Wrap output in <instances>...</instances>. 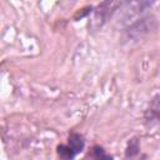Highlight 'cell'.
I'll return each mask as SVG.
<instances>
[{
	"instance_id": "cell-1",
	"label": "cell",
	"mask_w": 160,
	"mask_h": 160,
	"mask_svg": "<svg viewBox=\"0 0 160 160\" xmlns=\"http://www.w3.org/2000/svg\"><path fill=\"white\" fill-rule=\"evenodd\" d=\"M158 0H124L118 10L119 21L124 25H130L145 10L151 8Z\"/></svg>"
},
{
	"instance_id": "cell-2",
	"label": "cell",
	"mask_w": 160,
	"mask_h": 160,
	"mask_svg": "<svg viewBox=\"0 0 160 160\" xmlns=\"http://www.w3.org/2000/svg\"><path fill=\"white\" fill-rule=\"evenodd\" d=\"M158 28V20L154 15H148L145 18L138 19L134 22H131L126 29V36L128 39L139 40L150 32H152Z\"/></svg>"
},
{
	"instance_id": "cell-3",
	"label": "cell",
	"mask_w": 160,
	"mask_h": 160,
	"mask_svg": "<svg viewBox=\"0 0 160 160\" xmlns=\"http://www.w3.org/2000/svg\"><path fill=\"white\" fill-rule=\"evenodd\" d=\"M124 0H104L99 6L94 10V18L91 25L98 29L101 28L109 19H111L121 6Z\"/></svg>"
},
{
	"instance_id": "cell-4",
	"label": "cell",
	"mask_w": 160,
	"mask_h": 160,
	"mask_svg": "<svg viewBox=\"0 0 160 160\" xmlns=\"http://www.w3.org/2000/svg\"><path fill=\"white\" fill-rule=\"evenodd\" d=\"M146 121H160V95L155 96L150 102L146 112H145Z\"/></svg>"
},
{
	"instance_id": "cell-5",
	"label": "cell",
	"mask_w": 160,
	"mask_h": 160,
	"mask_svg": "<svg viewBox=\"0 0 160 160\" xmlns=\"http://www.w3.org/2000/svg\"><path fill=\"white\" fill-rule=\"evenodd\" d=\"M68 145L74 150V152L78 155L79 152H81L85 148V140L84 136L79 132H70L69 138H68Z\"/></svg>"
},
{
	"instance_id": "cell-6",
	"label": "cell",
	"mask_w": 160,
	"mask_h": 160,
	"mask_svg": "<svg viewBox=\"0 0 160 160\" xmlns=\"http://www.w3.org/2000/svg\"><path fill=\"white\" fill-rule=\"evenodd\" d=\"M139 150H140V144H139V140L136 138L129 140L128 145H126V149H125V156L126 158H134L139 154Z\"/></svg>"
},
{
	"instance_id": "cell-7",
	"label": "cell",
	"mask_w": 160,
	"mask_h": 160,
	"mask_svg": "<svg viewBox=\"0 0 160 160\" xmlns=\"http://www.w3.org/2000/svg\"><path fill=\"white\" fill-rule=\"evenodd\" d=\"M56 154H58V156L60 159H74L76 156V154L74 152V150L69 145H64V144L58 145Z\"/></svg>"
},
{
	"instance_id": "cell-8",
	"label": "cell",
	"mask_w": 160,
	"mask_h": 160,
	"mask_svg": "<svg viewBox=\"0 0 160 160\" xmlns=\"http://www.w3.org/2000/svg\"><path fill=\"white\" fill-rule=\"evenodd\" d=\"M89 155H90L91 158H94V159H111V158H112L111 155L106 154L105 150H104V148H101L100 145L92 146L91 154H89Z\"/></svg>"
}]
</instances>
